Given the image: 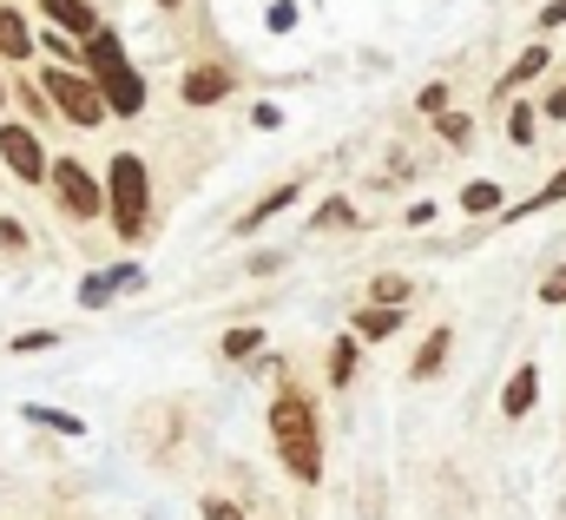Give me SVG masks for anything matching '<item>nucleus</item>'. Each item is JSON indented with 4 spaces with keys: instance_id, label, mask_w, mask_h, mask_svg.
I'll list each match as a JSON object with an SVG mask.
<instances>
[{
    "instance_id": "30",
    "label": "nucleus",
    "mask_w": 566,
    "mask_h": 520,
    "mask_svg": "<svg viewBox=\"0 0 566 520\" xmlns=\"http://www.w3.org/2000/svg\"><path fill=\"white\" fill-rule=\"evenodd\" d=\"M541 27H566V0H554V7L541 13Z\"/></svg>"
},
{
    "instance_id": "33",
    "label": "nucleus",
    "mask_w": 566,
    "mask_h": 520,
    "mask_svg": "<svg viewBox=\"0 0 566 520\" xmlns=\"http://www.w3.org/2000/svg\"><path fill=\"white\" fill-rule=\"evenodd\" d=\"M0 100H7V93H0Z\"/></svg>"
},
{
    "instance_id": "4",
    "label": "nucleus",
    "mask_w": 566,
    "mask_h": 520,
    "mask_svg": "<svg viewBox=\"0 0 566 520\" xmlns=\"http://www.w3.org/2000/svg\"><path fill=\"white\" fill-rule=\"evenodd\" d=\"M46 93H53V106L73 119V126H99L113 106H106V93H99V80H86V73H73V66H53L46 73Z\"/></svg>"
},
{
    "instance_id": "21",
    "label": "nucleus",
    "mask_w": 566,
    "mask_h": 520,
    "mask_svg": "<svg viewBox=\"0 0 566 520\" xmlns=\"http://www.w3.org/2000/svg\"><path fill=\"white\" fill-rule=\"evenodd\" d=\"M507 132H514V145H534V106H514L507 113Z\"/></svg>"
},
{
    "instance_id": "2",
    "label": "nucleus",
    "mask_w": 566,
    "mask_h": 520,
    "mask_svg": "<svg viewBox=\"0 0 566 520\" xmlns=\"http://www.w3.org/2000/svg\"><path fill=\"white\" fill-rule=\"evenodd\" d=\"M86 60H93V80H99V93H106V106L113 113H145V80H139V66H126V46H119V33H93L86 40Z\"/></svg>"
},
{
    "instance_id": "18",
    "label": "nucleus",
    "mask_w": 566,
    "mask_h": 520,
    "mask_svg": "<svg viewBox=\"0 0 566 520\" xmlns=\"http://www.w3.org/2000/svg\"><path fill=\"white\" fill-rule=\"evenodd\" d=\"M20 415H27V422H40V428H60V435H80V415H60V408H40V402H27Z\"/></svg>"
},
{
    "instance_id": "7",
    "label": "nucleus",
    "mask_w": 566,
    "mask_h": 520,
    "mask_svg": "<svg viewBox=\"0 0 566 520\" xmlns=\"http://www.w3.org/2000/svg\"><path fill=\"white\" fill-rule=\"evenodd\" d=\"M139 283V263H113V270H93L86 283H80V303L86 310H99L106 297H119V290H133Z\"/></svg>"
},
{
    "instance_id": "10",
    "label": "nucleus",
    "mask_w": 566,
    "mask_h": 520,
    "mask_svg": "<svg viewBox=\"0 0 566 520\" xmlns=\"http://www.w3.org/2000/svg\"><path fill=\"white\" fill-rule=\"evenodd\" d=\"M27 53H33V27L13 7H0V60H27Z\"/></svg>"
},
{
    "instance_id": "15",
    "label": "nucleus",
    "mask_w": 566,
    "mask_h": 520,
    "mask_svg": "<svg viewBox=\"0 0 566 520\" xmlns=\"http://www.w3.org/2000/svg\"><path fill=\"white\" fill-rule=\"evenodd\" d=\"M541 66H547V40H541V46H527V53H521V60L507 66V80H501V93H514V86H521V80H534Z\"/></svg>"
},
{
    "instance_id": "23",
    "label": "nucleus",
    "mask_w": 566,
    "mask_h": 520,
    "mask_svg": "<svg viewBox=\"0 0 566 520\" xmlns=\"http://www.w3.org/2000/svg\"><path fill=\"white\" fill-rule=\"evenodd\" d=\"M60 336L53 330H27V336H13V356H27V350H53Z\"/></svg>"
},
{
    "instance_id": "16",
    "label": "nucleus",
    "mask_w": 566,
    "mask_h": 520,
    "mask_svg": "<svg viewBox=\"0 0 566 520\" xmlns=\"http://www.w3.org/2000/svg\"><path fill=\"white\" fill-rule=\"evenodd\" d=\"M494 205H501V185H494V178H474V185L461 191V211H474V218H488Z\"/></svg>"
},
{
    "instance_id": "27",
    "label": "nucleus",
    "mask_w": 566,
    "mask_h": 520,
    "mask_svg": "<svg viewBox=\"0 0 566 520\" xmlns=\"http://www.w3.org/2000/svg\"><path fill=\"white\" fill-rule=\"evenodd\" d=\"M264 20H271V27H277V33H290V27H296V7H290V0H277V7H271V13H264Z\"/></svg>"
},
{
    "instance_id": "17",
    "label": "nucleus",
    "mask_w": 566,
    "mask_h": 520,
    "mask_svg": "<svg viewBox=\"0 0 566 520\" xmlns=\"http://www.w3.org/2000/svg\"><path fill=\"white\" fill-rule=\"evenodd\" d=\"M356 376V336H336V350H329V383L343 389Z\"/></svg>"
},
{
    "instance_id": "26",
    "label": "nucleus",
    "mask_w": 566,
    "mask_h": 520,
    "mask_svg": "<svg viewBox=\"0 0 566 520\" xmlns=\"http://www.w3.org/2000/svg\"><path fill=\"white\" fill-rule=\"evenodd\" d=\"M441 138L461 145V138H468V119H461V113H441Z\"/></svg>"
},
{
    "instance_id": "5",
    "label": "nucleus",
    "mask_w": 566,
    "mask_h": 520,
    "mask_svg": "<svg viewBox=\"0 0 566 520\" xmlns=\"http://www.w3.org/2000/svg\"><path fill=\"white\" fill-rule=\"evenodd\" d=\"M0 158H7V171L13 178H53V165H46V152H40V138L27 126H0Z\"/></svg>"
},
{
    "instance_id": "14",
    "label": "nucleus",
    "mask_w": 566,
    "mask_h": 520,
    "mask_svg": "<svg viewBox=\"0 0 566 520\" xmlns=\"http://www.w3.org/2000/svg\"><path fill=\"white\" fill-rule=\"evenodd\" d=\"M448 350H454V336H448V330H428V343H422V356H416V370H409V376H416V383H428V376L448 363Z\"/></svg>"
},
{
    "instance_id": "3",
    "label": "nucleus",
    "mask_w": 566,
    "mask_h": 520,
    "mask_svg": "<svg viewBox=\"0 0 566 520\" xmlns=\"http://www.w3.org/2000/svg\"><path fill=\"white\" fill-rule=\"evenodd\" d=\"M106 198H113V205H106V211H113V231L133 245V238L145 231V165L133 158V152L113 158V185H106Z\"/></svg>"
},
{
    "instance_id": "12",
    "label": "nucleus",
    "mask_w": 566,
    "mask_h": 520,
    "mask_svg": "<svg viewBox=\"0 0 566 520\" xmlns=\"http://www.w3.org/2000/svg\"><path fill=\"white\" fill-rule=\"evenodd\" d=\"M402 330V310H389V303H369L363 316H356V336H369V343H382V336H396Z\"/></svg>"
},
{
    "instance_id": "13",
    "label": "nucleus",
    "mask_w": 566,
    "mask_h": 520,
    "mask_svg": "<svg viewBox=\"0 0 566 520\" xmlns=\"http://www.w3.org/2000/svg\"><path fill=\"white\" fill-rule=\"evenodd\" d=\"M290 198H296V185H277V191H264V198L244 211V225H238V231H258V225H271L277 211H290Z\"/></svg>"
},
{
    "instance_id": "29",
    "label": "nucleus",
    "mask_w": 566,
    "mask_h": 520,
    "mask_svg": "<svg viewBox=\"0 0 566 520\" xmlns=\"http://www.w3.org/2000/svg\"><path fill=\"white\" fill-rule=\"evenodd\" d=\"M0 245H27V231H20L13 218H0Z\"/></svg>"
},
{
    "instance_id": "20",
    "label": "nucleus",
    "mask_w": 566,
    "mask_h": 520,
    "mask_svg": "<svg viewBox=\"0 0 566 520\" xmlns=\"http://www.w3.org/2000/svg\"><path fill=\"white\" fill-rule=\"evenodd\" d=\"M251 350H264V330H231L224 336V356H251Z\"/></svg>"
},
{
    "instance_id": "25",
    "label": "nucleus",
    "mask_w": 566,
    "mask_h": 520,
    "mask_svg": "<svg viewBox=\"0 0 566 520\" xmlns=\"http://www.w3.org/2000/svg\"><path fill=\"white\" fill-rule=\"evenodd\" d=\"M205 520H244V508H231L224 495H211V501H205Z\"/></svg>"
},
{
    "instance_id": "1",
    "label": "nucleus",
    "mask_w": 566,
    "mask_h": 520,
    "mask_svg": "<svg viewBox=\"0 0 566 520\" xmlns=\"http://www.w3.org/2000/svg\"><path fill=\"white\" fill-rule=\"evenodd\" d=\"M271 441H277L283 468H290L296 481H316V475H323V428H316L310 395L283 389L277 402H271Z\"/></svg>"
},
{
    "instance_id": "22",
    "label": "nucleus",
    "mask_w": 566,
    "mask_h": 520,
    "mask_svg": "<svg viewBox=\"0 0 566 520\" xmlns=\"http://www.w3.org/2000/svg\"><path fill=\"white\" fill-rule=\"evenodd\" d=\"M402 297H409V277H382V283H376V303L402 310Z\"/></svg>"
},
{
    "instance_id": "32",
    "label": "nucleus",
    "mask_w": 566,
    "mask_h": 520,
    "mask_svg": "<svg viewBox=\"0 0 566 520\" xmlns=\"http://www.w3.org/2000/svg\"><path fill=\"white\" fill-rule=\"evenodd\" d=\"M158 7H178V0H158Z\"/></svg>"
},
{
    "instance_id": "19",
    "label": "nucleus",
    "mask_w": 566,
    "mask_h": 520,
    "mask_svg": "<svg viewBox=\"0 0 566 520\" xmlns=\"http://www.w3.org/2000/svg\"><path fill=\"white\" fill-rule=\"evenodd\" d=\"M560 198H566V165H560V171H554V178H547V185H541V198H527V205H521L514 218H534L541 205H560Z\"/></svg>"
},
{
    "instance_id": "9",
    "label": "nucleus",
    "mask_w": 566,
    "mask_h": 520,
    "mask_svg": "<svg viewBox=\"0 0 566 520\" xmlns=\"http://www.w3.org/2000/svg\"><path fill=\"white\" fill-rule=\"evenodd\" d=\"M46 13H53V27H60V33H86V40L99 33V20H93V7H86V0H46Z\"/></svg>"
},
{
    "instance_id": "24",
    "label": "nucleus",
    "mask_w": 566,
    "mask_h": 520,
    "mask_svg": "<svg viewBox=\"0 0 566 520\" xmlns=\"http://www.w3.org/2000/svg\"><path fill=\"white\" fill-rule=\"evenodd\" d=\"M541 303H547V310H554V303H566V263L547 277V283H541Z\"/></svg>"
},
{
    "instance_id": "31",
    "label": "nucleus",
    "mask_w": 566,
    "mask_h": 520,
    "mask_svg": "<svg viewBox=\"0 0 566 520\" xmlns=\"http://www.w3.org/2000/svg\"><path fill=\"white\" fill-rule=\"evenodd\" d=\"M547 119H566V93H547Z\"/></svg>"
},
{
    "instance_id": "6",
    "label": "nucleus",
    "mask_w": 566,
    "mask_h": 520,
    "mask_svg": "<svg viewBox=\"0 0 566 520\" xmlns=\"http://www.w3.org/2000/svg\"><path fill=\"white\" fill-rule=\"evenodd\" d=\"M53 191H60V205H66L73 218H99V205H106V198H99V185H93L73 158H60V165H53Z\"/></svg>"
},
{
    "instance_id": "28",
    "label": "nucleus",
    "mask_w": 566,
    "mask_h": 520,
    "mask_svg": "<svg viewBox=\"0 0 566 520\" xmlns=\"http://www.w3.org/2000/svg\"><path fill=\"white\" fill-rule=\"evenodd\" d=\"M448 106V86H422V113H441Z\"/></svg>"
},
{
    "instance_id": "11",
    "label": "nucleus",
    "mask_w": 566,
    "mask_h": 520,
    "mask_svg": "<svg viewBox=\"0 0 566 520\" xmlns=\"http://www.w3.org/2000/svg\"><path fill=\"white\" fill-rule=\"evenodd\" d=\"M534 395H541V370L527 363V370H514V383H507V395H501V408H507V415L521 422V415L534 408Z\"/></svg>"
},
{
    "instance_id": "8",
    "label": "nucleus",
    "mask_w": 566,
    "mask_h": 520,
    "mask_svg": "<svg viewBox=\"0 0 566 520\" xmlns=\"http://www.w3.org/2000/svg\"><path fill=\"white\" fill-rule=\"evenodd\" d=\"M231 93V73L224 66H198V73H185V100L191 106H218Z\"/></svg>"
}]
</instances>
